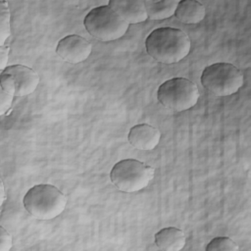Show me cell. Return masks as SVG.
Listing matches in <instances>:
<instances>
[{
	"instance_id": "cell-1",
	"label": "cell",
	"mask_w": 251,
	"mask_h": 251,
	"mask_svg": "<svg viewBox=\"0 0 251 251\" xmlns=\"http://www.w3.org/2000/svg\"><path fill=\"white\" fill-rule=\"evenodd\" d=\"M190 39L181 29L159 27L146 38L147 53L163 64H175L184 59L190 51Z\"/></svg>"
},
{
	"instance_id": "cell-2",
	"label": "cell",
	"mask_w": 251,
	"mask_h": 251,
	"mask_svg": "<svg viewBox=\"0 0 251 251\" xmlns=\"http://www.w3.org/2000/svg\"><path fill=\"white\" fill-rule=\"evenodd\" d=\"M23 204L32 217L45 221L52 220L64 212L67 198L51 184H37L25 193Z\"/></svg>"
},
{
	"instance_id": "cell-3",
	"label": "cell",
	"mask_w": 251,
	"mask_h": 251,
	"mask_svg": "<svg viewBox=\"0 0 251 251\" xmlns=\"http://www.w3.org/2000/svg\"><path fill=\"white\" fill-rule=\"evenodd\" d=\"M83 23L91 36L105 42L123 37L129 25L109 6L93 8L85 16Z\"/></svg>"
},
{
	"instance_id": "cell-4",
	"label": "cell",
	"mask_w": 251,
	"mask_h": 251,
	"mask_svg": "<svg viewBox=\"0 0 251 251\" xmlns=\"http://www.w3.org/2000/svg\"><path fill=\"white\" fill-rule=\"evenodd\" d=\"M154 175L155 170L151 166L134 159H126L115 164L110 178L120 191L132 193L145 188Z\"/></svg>"
},
{
	"instance_id": "cell-5",
	"label": "cell",
	"mask_w": 251,
	"mask_h": 251,
	"mask_svg": "<svg viewBox=\"0 0 251 251\" xmlns=\"http://www.w3.org/2000/svg\"><path fill=\"white\" fill-rule=\"evenodd\" d=\"M201 83L215 96H229L236 93L243 85V75L232 64L215 63L204 69Z\"/></svg>"
},
{
	"instance_id": "cell-6",
	"label": "cell",
	"mask_w": 251,
	"mask_h": 251,
	"mask_svg": "<svg viewBox=\"0 0 251 251\" xmlns=\"http://www.w3.org/2000/svg\"><path fill=\"white\" fill-rule=\"evenodd\" d=\"M157 98L164 107L182 112L196 105L199 99V90L191 80L183 77H174L160 85Z\"/></svg>"
},
{
	"instance_id": "cell-7",
	"label": "cell",
	"mask_w": 251,
	"mask_h": 251,
	"mask_svg": "<svg viewBox=\"0 0 251 251\" xmlns=\"http://www.w3.org/2000/svg\"><path fill=\"white\" fill-rule=\"evenodd\" d=\"M39 83L38 75L23 65L8 66L0 75L1 89L17 97L31 94Z\"/></svg>"
},
{
	"instance_id": "cell-8",
	"label": "cell",
	"mask_w": 251,
	"mask_h": 251,
	"mask_svg": "<svg viewBox=\"0 0 251 251\" xmlns=\"http://www.w3.org/2000/svg\"><path fill=\"white\" fill-rule=\"evenodd\" d=\"M91 43L75 34L62 38L56 47L59 57L71 64H78L85 61L91 54Z\"/></svg>"
},
{
	"instance_id": "cell-9",
	"label": "cell",
	"mask_w": 251,
	"mask_h": 251,
	"mask_svg": "<svg viewBox=\"0 0 251 251\" xmlns=\"http://www.w3.org/2000/svg\"><path fill=\"white\" fill-rule=\"evenodd\" d=\"M127 138L129 143L136 149L149 151L159 144L161 132L151 125L140 124L130 128Z\"/></svg>"
},
{
	"instance_id": "cell-10",
	"label": "cell",
	"mask_w": 251,
	"mask_h": 251,
	"mask_svg": "<svg viewBox=\"0 0 251 251\" xmlns=\"http://www.w3.org/2000/svg\"><path fill=\"white\" fill-rule=\"evenodd\" d=\"M108 6L127 24H138L148 19L144 1L112 0Z\"/></svg>"
},
{
	"instance_id": "cell-11",
	"label": "cell",
	"mask_w": 251,
	"mask_h": 251,
	"mask_svg": "<svg viewBox=\"0 0 251 251\" xmlns=\"http://www.w3.org/2000/svg\"><path fill=\"white\" fill-rule=\"evenodd\" d=\"M186 242L184 232L175 226L162 228L155 234V243L157 247L164 251H179Z\"/></svg>"
},
{
	"instance_id": "cell-12",
	"label": "cell",
	"mask_w": 251,
	"mask_h": 251,
	"mask_svg": "<svg viewBox=\"0 0 251 251\" xmlns=\"http://www.w3.org/2000/svg\"><path fill=\"white\" fill-rule=\"evenodd\" d=\"M175 14L184 24H198L205 18L206 10L198 1L182 0L178 2Z\"/></svg>"
},
{
	"instance_id": "cell-13",
	"label": "cell",
	"mask_w": 251,
	"mask_h": 251,
	"mask_svg": "<svg viewBox=\"0 0 251 251\" xmlns=\"http://www.w3.org/2000/svg\"><path fill=\"white\" fill-rule=\"evenodd\" d=\"M147 17L153 21L165 20L172 17L177 7L178 1L176 0H162L144 1Z\"/></svg>"
},
{
	"instance_id": "cell-14",
	"label": "cell",
	"mask_w": 251,
	"mask_h": 251,
	"mask_svg": "<svg viewBox=\"0 0 251 251\" xmlns=\"http://www.w3.org/2000/svg\"><path fill=\"white\" fill-rule=\"evenodd\" d=\"M11 33L10 28V11L7 2L0 3V44L4 46L5 41Z\"/></svg>"
},
{
	"instance_id": "cell-15",
	"label": "cell",
	"mask_w": 251,
	"mask_h": 251,
	"mask_svg": "<svg viewBox=\"0 0 251 251\" xmlns=\"http://www.w3.org/2000/svg\"><path fill=\"white\" fill-rule=\"evenodd\" d=\"M207 251H238V245L228 237H216L206 247Z\"/></svg>"
},
{
	"instance_id": "cell-16",
	"label": "cell",
	"mask_w": 251,
	"mask_h": 251,
	"mask_svg": "<svg viewBox=\"0 0 251 251\" xmlns=\"http://www.w3.org/2000/svg\"><path fill=\"white\" fill-rule=\"evenodd\" d=\"M14 95L5 92L4 90H0V115L4 116L8 110L11 108L12 102H13Z\"/></svg>"
},
{
	"instance_id": "cell-17",
	"label": "cell",
	"mask_w": 251,
	"mask_h": 251,
	"mask_svg": "<svg viewBox=\"0 0 251 251\" xmlns=\"http://www.w3.org/2000/svg\"><path fill=\"white\" fill-rule=\"evenodd\" d=\"M12 245V235L3 226H0V251H9Z\"/></svg>"
},
{
	"instance_id": "cell-18",
	"label": "cell",
	"mask_w": 251,
	"mask_h": 251,
	"mask_svg": "<svg viewBox=\"0 0 251 251\" xmlns=\"http://www.w3.org/2000/svg\"><path fill=\"white\" fill-rule=\"evenodd\" d=\"M9 50L10 48L8 46H1L0 47V69L1 71H4L7 68V63H8V55H9Z\"/></svg>"
},
{
	"instance_id": "cell-19",
	"label": "cell",
	"mask_w": 251,
	"mask_h": 251,
	"mask_svg": "<svg viewBox=\"0 0 251 251\" xmlns=\"http://www.w3.org/2000/svg\"><path fill=\"white\" fill-rule=\"evenodd\" d=\"M1 205L4 203L5 199H6V195H5V187H4V183L3 181H1Z\"/></svg>"
}]
</instances>
